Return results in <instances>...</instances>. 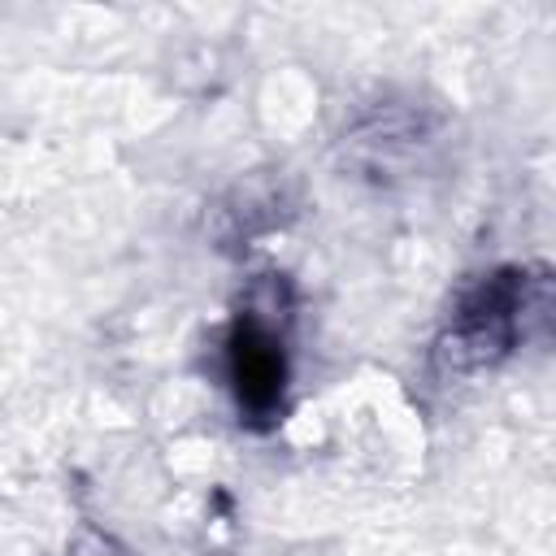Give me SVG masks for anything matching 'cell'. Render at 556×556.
<instances>
[{"instance_id": "6da1fadb", "label": "cell", "mask_w": 556, "mask_h": 556, "mask_svg": "<svg viewBox=\"0 0 556 556\" xmlns=\"http://www.w3.org/2000/svg\"><path fill=\"white\" fill-rule=\"evenodd\" d=\"M530 317H547V278L530 269H491L478 274L447 308V321L434 339V361L447 374L491 369L517 352Z\"/></svg>"}, {"instance_id": "7a4b0ae2", "label": "cell", "mask_w": 556, "mask_h": 556, "mask_svg": "<svg viewBox=\"0 0 556 556\" xmlns=\"http://www.w3.org/2000/svg\"><path fill=\"white\" fill-rule=\"evenodd\" d=\"M226 374L239 400V413L252 421H269L282 408L287 391V356L278 330L261 313H243L226 343Z\"/></svg>"}]
</instances>
